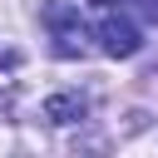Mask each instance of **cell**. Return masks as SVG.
Instances as JSON below:
<instances>
[{
	"instance_id": "1",
	"label": "cell",
	"mask_w": 158,
	"mask_h": 158,
	"mask_svg": "<svg viewBox=\"0 0 158 158\" xmlns=\"http://www.w3.org/2000/svg\"><path fill=\"white\" fill-rule=\"evenodd\" d=\"M40 20L49 25V40H54V54H59V59H84V54H89V25L79 20L74 5L49 0V5L40 10Z\"/></svg>"
},
{
	"instance_id": "2",
	"label": "cell",
	"mask_w": 158,
	"mask_h": 158,
	"mask_svg": "<svg viewBox=\"0 0 158 158\" xmlns=\"http://www.w3.org/2000/svg\"><path fill=\"white\" fill-rule=\"evenodd\" d=\"M94 35H99V49L104 54H114V59H128V54H138V25L128 20V10H104L99 15V25H94Z\"/></svg>"
},
{
	"instance_id": "3",
	"label": "cell",
	"mask_w": 158,
	"mask_h": 158,
	"mask_svg": "<svg viewBox=\"0 0 158 158\" xmlns=\"http://www.w3.org/2000/svg\"><path fill=\"white\" fill-rule=\"evenodd\" d=\"M89 114V104L79 99V94H54V99H44V118L49 123H74V118H84Z\"/></svg>"
},
{
	"instance_id": "4",
	"label": "cell",
	"mask_w": 158,
	"mask_h": 158,
	"mask_svg": "<svg viewBox=\"0 0 158 158\" xmlns=\"http://www.w3.org/2000/svg\"><path fill=\"white\" fill-rule=\"evenodd\" d=\"M133 5L143 10V20H153V25H158V0H133Z\"/></svg>"
}]
</instances>
